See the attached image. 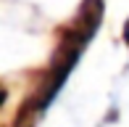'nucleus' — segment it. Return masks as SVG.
Listing matches in <instances>:
<instances>
[{"mask_svg": "<svg viewBox=\"0 0 129 127\" xmlns=\"http://www.w3.org/2000/svg\"><path fill=\"white\" fill-rule=\"evenodd\" d=\"M126 40H129V24H126Z\"/></svg>", "mask_w": 129, "mask_h": 127, "instance_id": "1", "label": "nucleus"}]
</instances>
